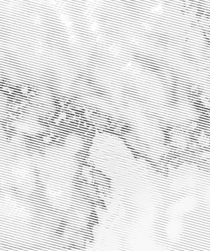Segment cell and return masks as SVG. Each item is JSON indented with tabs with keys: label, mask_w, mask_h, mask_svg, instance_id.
Listing matches in <instances>:
<instances>
[{
	"label": "cell",
	"mask_w": 210,
	"mask_h": 251,
	"mask_svg": "<svg viewBox=\"0 0 210 251\" xmlns=\"http://www.w3.org/2000/svg\"><path fill=\"white\" fill-rule=\"evenodd\" d=\"M2 210L11 218L18 219H28L30 218V210L25 204L16 199L6 197L2 201Z\"/></svg>",
	"instance_id": "obj_1"
},
{
	"label": "cell",
	"mask_w": 210,
	"mask_h": 251,
	"mask_svg": "<svg viewBox=\"0 0 210 251\" xmlns=\"http://www.w3.org/2000/svg\"><path fill=\"white\" fill-rule=\"evenodd\" d=\"M45 192L49 201L56 205L64 206L69 199L68 192L64 187L57 184L48 185Z\"/></svg>",
	"instance_id": "obj_2"
},
{
	"label": "cell",
	"mask_w": 210,
	"mask_h": 251,
	"mask_svg": "<svg viewBox=\"0 0 210 251\" xmlns=\"http://www.w3.org/2000/svg\"><path fill=\"white\" fill-rule=\"evenodd\" d=\"M11 172L16 182L21 185L30 183L32 179V174L30 169L24 165H16L12 169Z\"/></svg>",
	"instance_id": "obj_3"
},
{
	"label": "cell",
	"mask_w": 210,
	"mask_h": 251,
	"mask_svg": "<svg viewBox=\"0 0 210 251\" xmlns=\"http://www.w3.org/2000/svg\"><path fill=\"white\" fill-rule=\"evenodd\" d=\"M38 126L36 124L29 123V122H24L21 123L20 125L17 126L19 131H23L26 133H35L38 130Z\"/></svg>",
	"instance_id": "obj_4"
}]
</instances>
